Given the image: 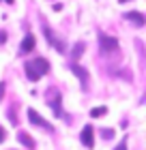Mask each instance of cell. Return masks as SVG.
I'll use <instances>...</instances> for the list:
<instances>
[{
    "label": "cell",
    "mask_w": 146,
    "mask_h": 150,
    "mask_svg": "<svg viewBox=\"0 0 146 150\" xmlns=\"http://www.w3.org/2000/svg\"><path fill=\"white\" fill-rule=\"evenodd\" d=\"M60 101H62L60 92L56 90V88H50V90H47V105L54 110L56 116H65V114H62V103H60ZM65 118H67V116H65Z\"/></svg>",
    "instance_id": "3957f363"
},
{
    "label": "cell",
    "mask_w": 146,
    "mask_h": 150,
    "mask_svg": "<svg viewBox=\"0 0 146 150\" xmlns=\"http://www.w3.org/2000/svg\"><path fill=\"white\" fill-rule=\"evenodd\" d=\"M84 47H86V45L82 43V41H80V43H75V45H73V56H75V58H80L82 54H84Z\"/></svg>",
    "instance_id": "4fadbf2b"
},
{
    "label": "cell",
    "mask_w": 146,
    "mask_h": 150,
    "mask_svg": "<svg viewBox=\"0 0 146 150\" xmlns=\"http://www.w3.org/2000/svg\"><path fill=\"white\" fill-rule=\"evenodd\" d=\"M6 139V131H4V129L2 127H0V144H2V142Z\"/></svg>",
    "instance_id": "2e32d148"
},
{
    "label": "cell",
    "mask_w": 146,
    "mask_h": 150,
    "mask_svg": "<svg viewBox=\"0 0 146 150\" xmlns=\"http://www.w3.org/2000/svg\"><path fill=\"white\" fill-rule=\"evenodd\" d=\"M2 97H4V81H0V101H2Z\"/></svg>",
    "instance_id": "e0dca14e"
},
{
    "label": "cell",
    "mask_w": 146,
    "mask_h": 150,
    "mask_svg": "<svg viewBox=\"0 0 146 150\" xmlns=\"http://www.w3.org/2000/svg\"><path fill=\"white\" fill-rule=\"evenodd\" d=\"M99 50L103 54H110V52H116L118 50V41L114 37H108V35H99Z\"/></svg>",
    "instance_id": "277c9868"
},
{
    "label": "cell",
    "mask_w": 146,
    "mask_h": 150,
    "mask_svg": "<svg viewBox=\"0 0 146 150\" xmlns=\"http://www.w3.org/2000/svg\"><path fill=\"white\" fill-rule=\"evenodd\" d=\"M6 41V35H4V30H0V43H4Z\"/></svg>",
    "instance_id": "ac0fdd59"
},
{
    "label": "cell",
    "mask_w": 146,
    "mask_h": 150,
    "mask_svg": "<svg viewBox=\"0 0 146 150\" xmlns=\"http://www.w3.org/2000/svg\"><path fill=\"white\" fill-rule=\"evenodd\" d=\"M26 114H28V120H30V125H34V127H39V129H45L47 133H54V127L50 125V122H47L43 116L41 114H37L32 110V107H28V110H26Z\"/></svg>",
    "instance_id": "7a4b0ae2"
},
{
    "label": "cell",
    "mask_w": 146,
    "mask_h": 150,
    "mask_svg": "<svg viewBox=\"0 0 146 150\" xmlns=\"http://www.w3.org/2000/svg\"><path fill=\"white\" fill-rule=\"evenodd\" d=\"M114 150H129V148H127V137H122V139H120V144H118Z\"/></svg>",
    "instance_id": "9a60e30c"
},
{
    "label": "cell",
    "mask_w": 146,
    "mask_h": 150,
    "mask_svg": "<svg viewBox=\"0 0 146 150\" xmlns=\"http://www.w3.org/2000/svg\"><path fill=\"white\" fill-rule=\"evenodd\" d=\"M6 118L11 120V125H17V103H11V110H6Z\"/></svg>",
    "instance_id": "8fae6325"
},
{
    "label": "cell",
    "mask_w": 146,
    "mask_h": 150,
    "mask_svg": "<svg viewBox=\"0 0 146 150\" xmlns=\"http://www.w3.org/2000/svg\"><path fill=\"white\" fill-rule=\"evenodd\" d=\"M80 142L84 144L88 150H93L95 148V129L93 125H86L84 129H82V133H80Z\"/></svg>",
    "instance_id": "5b68a950"
},
{
    "label": "cell",
    "mask_w": 146,
    "mask_h": 150,
    "mask_svg": "<svg viewBox=\"0 0 146 150\" xmlns=\"http://www.w3.org/2000/svg\"><path fill=\"white\" fill-rule=\"evenodd\" d=\"M43 32H45V37H47V41H50V43L56 47V52H60V54H65V43H62V41H58L56 37H54V30L50 28V26L47 24H43Z\"/></svg>",
    "instance_id": "52a82bcc"
},
{
    "label": "cell",
    "mask_w": 146,
    "mask_h": 150,
    "mask_svg": "<svg viewBox=\"0 0 146 150\" xmlns=\"http://www.w3.org/2000/svg\"><path fill=\"white\" fill-rule=\"evenodd\" d=\"M6 2H9V4H13V0H6Z\"/></svg>",
    "instance_id": "d6986e66"
},
{
    "label": "cell",
    "mask_w": 146,
    "mask_h": 150,
    "mask_svg": "<svg viewBox=\"0 0 146 150\" xmlns=\"http://www.w3.org/2000/svg\"><path fill=\"white\" fill-rule=\"evenodd\" d=\"M24 71H26V77L30 81H39L47 71H50V62H47L45 58H34V60L24 64Z\"/></svg>",
    "instance_id": "6da1fadb"
},
{
    "label": "cell",
    "mask_w": 146,
    "mask_h": 150,
    "mask_svg": "<svg viewBox=\"0 0 146 150\" xmlns=\"http://www.w3.org/2000/svg\"><path fill=\"white\" fill-rule=\"evenodd\" d=\"M120 2H127V0H120Z\"/></svg>",
    "instance_id": "ffe728a7"
},
{
    "label": "cell",
    "mask_w": 146,
    "mask_h": 150,
    "mask_svg": "<svg viewBox=\"0 0 146 150\" xmlns=\"http://www.w3.org/2000/svg\"><path fill=\"white\" fill-rule=\"evenodd\" d=\"M101 137L103 139H112L114 137V129H101Z\"/></svg>",
    "instance_id": "5bb4252c"
},
{
    "label": "cell",
    "mask_w": 146,
    "mask_h": 150,
    "mask_svg": "<svg viewBox=\"0 0 146 150\" xmlns=\"http://www.w3.org/2000/svg\"><path fill=\"white\" fill-rule=\"evenodd\" d=\"M71 71L78 75V79H80V84H82V90H88V86H90V75H88V71L82 64H71Z\"/></svg>",
    "instance_id": "8992f818"
},
{
    "label": "cell",
    "mask_w": 146,
    "mask_h": 150,
    "mask_svg": "<svg viewBox=\"0 0 146 150\" xmlns=\"http://www.w3.org/2000/svg\"><path fill=\"white\" fill-rule=\"evenodd\" d=\"M125 17H127V22H131L133 26H137V28H142V26L146 24V17L142 15L140 11H131V13H127Z\"/></svg>",
    "instance_id": "ba28073f"
},
{
    "label": "cell",
    "mask_w": 146,
    "mask_h": 150,
    "mask_svg": "<svg viewBox=\"0 0 146 150\" xmlns=\"http://www.w3.org/2000/svg\"><path fill=\"white\" fill-rule=\"evenodd\" d=\"M105 114H108V107H105V105L93 107V110H90V118H101V116H105Z\"/></svg>",
    "instance_id": "7c38bea8"
},
{
    "label": "cell",
    "mask_w": 146,
    "mask_h": 150,
    "mask_svg": "<svg viewBox=\"0 0 146 150\" xmlns=\"http://www.w3.org/2000/svg\"><path fill=\"white\" fill-rule=\"evenodd\" d=\"M17 139H19V144H24L28 150H34V146H37V144H34V139L26 131H17Z\"/></svg>",
    "instance_id": "9c48e42d"
},
{
    "label": "cell",
    "mask_w": 146,
    "mask_h": 150,
    "mask_svg": "<svg viewBox=\"0 0 146 150\" xmlns=\"http://www.w3.org/2000/svg\"><path fill=\"white\" fill-rule=\"evenodd\" d=\"M34 50V37L32 35H26L24 41H22V45H19V54H28Z\"/></svg>",
    "instance_id": "30bf717a"
}]
</instances>
